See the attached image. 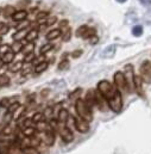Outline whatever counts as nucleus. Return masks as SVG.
I'll return each mask as SVG.
<instances>
[{"label": "nucleus", "instance_id": "f257e3e1", "mask_svg": "<svg viewBox=\"0 0 151 154\" xmlns=\"http://www.w3.org/2000/svg\"><path fill=\"white\" fill-rule=\"evenodd\" d=\"M75 109H76L77 115L80 116V117H82L83 119H86V121H88V122H90V121L93 119V111H92V109H90V108L86 104V102L82 100L81 98L77 99L75 102Z\"/></svg>", "mask_w": 151, "mask_h": 154}, {"label": "nucleus", "instance_id": "f03ea898", "mask_svg": "<svg viewBox=\"0 0 151 154\" xmlns=\"http://www.w3.org/2000/svg\"><path fill=\"white\" fill-rule=\"evenodd\" d=\"M98 90H99V92L102 94V96H105L107 99H110V98H112L114 94H115V92L118 91V88H115V86L112 85L110 81H107V80H101L99 84H98Z\"/></svg>", "mask_w": 151, "mask_h": 154}, {"label": "nucleus", "instance_id": "7ed1b4c3", "mask_svg": "<svg viewBox=\"0 0 151 154\" xmlns=\"http://www.w3.org/2000/svg\"><path fill=\"white\" fill-rule=\"evenodd\" d=\"M108 108L115 114H119L121 111V109H123V98H121L120 91H117L113 97L108 99Z\"/></svg>", "mask_w": 151, "mask_h": 154}, {"label": "nucleus", "instance_id": "20e7f679", "mask_svg": "<svg viewBox=\"0 0 151 154\" xmlns=\"http://www.w3.org/2000/svg\"><path fill=\"white\" fill-rule=\"evenodd\" d=\"M114 79V85L115 87L118 88V91L120 92H124V91H129L127 88V82H126V78H125V74L123 72H115L113 75Z\"/></svg>", "mask_w": 151, "mask_h": 154}, {"label": "nucleus", "instance_id": "39448f33", "mask_svg": "<svg viewBox=\"0 0 151 154\" xmlns=\"http://www.w3.org/2000/svg\"><path fill=\"white\" fill-rule=\"evenodd\" d=\"M57 131H58L61 139H62L66 143H69V142H72V141L74 140V134H73V131L70 130L69 127L62 124V125L58 127V130H57Z\"/></svg>", "mask_w": 151, "mask_h": 154}, {"label": "nucleus", "instance_id": "423d86ee", "mask_svg": "<svg viewBox=\"0 0 151 154\" xmlns=\"http://www.w3.org/2000/svg\"><path fill=\"white\" fill-rule=\"evenodd\" d=\"M125 78H126V82H127V88L130 92H132L135 90V73H133V67L131 65L125 66Z\"/></svg>", "mask_w": 151, "mask_h": 154}, {"label": "nucleus", "instance_id": "0eeeda50", "mask_svg": "<svg viewBox=\"0 0 151 154\" xmlns=\"http://www.w3.org/2000/svg\"><path fill=\"white\" fill-rule=\"evenodd\" d=\"M39 137L40 140L48 146H52L55 142V130H49V131H39Z\"/></svg>", "mask_w": 151, "mask_h": 154}, {"label": "nucleus", "instance_id": "6e6552de", "mask_svg": "<svg viewBox=\"0 0 151 154\" xmlns=\"http://www.w3.org/2000/svg\"><path fill=\"white\" fill-rule=\"evenodd\" d=\"M141 77L144 81L151 82V63L149 61H144L141 66Z\"/></svg>", "mask_w": 151, "mask_h": 154}, {"label": "nucleus", "instance_id": "1a4fd4ad", "mask_svg": "<svg viewBox=\"0 0 151 154\" xmlns=\"http://www.w3.org/2000/svg\"><path fill=\"white\" fill-rule=\"evenodd\" d=\"M60 30L62 31V39H63V42L70 41V37H72V29L69 28L68 20H62V22L60 23Z\"/></svg>", "mask_w": 151, "mask_h": 154}, {"label": "nucleus", "instance_id": "9d476101", "mask_svg": "<svg viewBox=\"0 0 151 154\" xmlns=\"http://www.w3.org/2000/svg\"><path fill=\"white\" fill-rule=\"evenodd\" d=\"M75 128L77 131L84 134V133H87L89 130V122L83 119L82 117L77 116V117H75Z\"/></svg>", "mask_w": 151, "mask_h": 154}, {"label": "nucleus", "instance_id": "9b49d317", "mask_svg": "<svg viewBox=\"0 0 151 154\" xmlns=\"http://www.w3.org/2000/svg\"><path fill=\"white\" fill-rule=\"evenodd\" d=\"M95 97H96V106H98L101 111L107 110V108H108V99H107L105 96H102V94L99 92V90L95 91Z\"/></svg>", "mask_w": 151, "mask_h": 154}, {"label": "nucleus", "instance_id": "f8f14e48", "mask_svg": "<svg viewBox=\"0 0 151 154\" xmlns=\"http://www.w3.org/2000/svg\"><path fill=\"white\" fill-rule=\"evenodd\" d=\"M84 102H86V104L90 108V109H93L94 106H96V97H95V91H88L87 93H86V97H84V99H83Z\"/></svg>", "mask_w": 151, "mask_h": 154}, {"label": "nucleus", "instance_id": "ddd939ff", "mask_svg": "<svg viewBox=\"0 0 151 154\" xmlns=\"http://www.w3.org/2000/svg\"><path fill=\"white\" fill-rule=\"evenodd\" d=\"M115 45H108L107 48H105L104 50H102V53H101V57L102 59H111V57H113L114 54H115Z\"/></svg>", "mask_w": 151, "mask_h": 154}, {"label": "nucleus", "instance_id": "4468645a", "mask_svg": "<svg viewBox=\"0 0 151 154\" xmlns=\"http://www.w3.org/2000/svg\"><path fill=\"white\" fill-rule=\"evenodd\" d=\"M26 17H28V12L24 11V10H20V11H16L14 12V14L12 16V19L14 22H17V23H20V22L25 20Z\"/></svg>", "mask_w": 151, "mask_h": 154}, {"label": "nucleus", "instance_id": "2eb2a0df", "mask_svg": "<svg viewBox=\"0 0 151 154\" xmlns=\"http://www.w3.org/2000/svg\"><path fill=\"white\" fill-rule=\"evenodd\" d=\"M18 96H13V97H8V98H2L0 100V106L1 108H8L10 105H12L13 103L18 102Z\"/></svg>", "mask_w": 151, "mask_h": 154}, {"label": "nucleus", "instance_id": "dca6fc26", "mask_svg": "<svg viewBox=\"0 0 151 154\" xmlns=\"http://www.w3.org/2000/svg\"><path fill=\"white\" fill-rule=\"evenodd\" d=\"M57 121L61 123V124H66L67 123V121H68V118H69V112L66 110V109H61V111L58 112V115H57Z\"/></svg>", "mask_w": 151, "mask_h": 154}, {"label": "nucleus", "instance_id": "f3484780", "mask_svg": "<svg viewBox=\"0 0 151 154\" xmlns=\"http://www.w3.org/2000/svg\"><path fill=\"white\" fill-rule=\"evenodd\" d=\"M60 36H62V31L60 29H54V30H50L46 34V39L48 41H52V39L58 38Z\"/></svg>", "mask_w": 151, "mask_h": 154}, {"label": "nucleus", "instance_id": "a211bd4d", "mask_svg": "<svg viewBox=\"0 0 151 154\" xmlns=\"http://www.w3.org/2000/svg\"><path fill=\"white\" fill-rule=\"evenodd\" d=\"M142 82H143V79H142L141 75H136V77H135V90L137 91L138 94H143Z\"/></svg>", "mask_w": 151, "mask_h": 154}, {"label": "nucleus", "instance_id": "6ab92c4d", "mask_svg": "<svg viewBox=\"0 0 151 154\" xmlns=\"http://www.w3.org/2000/svg\"><path fill=\"white\" fill-rule=\"evenodd\" d=\"M28 30L26 29H20V30H17L16 34L13 35V39L14 41H22V39L26 38V35H28Z\"/></svg>", "mask_w": 151, "mask_h": 154}, {"label": "nucleus", "instance_id": "aec40b11", "mask_svg": "<svg viewBox=\"0 0 151 154\" xmlns=\"http://www.w3.org/2000/svg\"><path fill=\"white\" fill-rule=\"evenodd\" d=\"M24 112H25V106H24V105H19L18 109L12 114V117H13L14 121H18L20 117H23Z\"/></svg>", "mask_w": 151, "mask_h": 154}, {"label": "nucleus", "instance_id": "412c9836", "mask_svg": "<svg viewBox=\"0 0 151 154\" xmlns=\"http://www.w3.org/2000/svg\"><path fill=\"white\" fill-rule=\"evenodd\" d=\"M34 50H35V43L34 42H28L24 47H23V54L24 55H28V54H31V53H34Z\"/></svg>", "mask_w": 151, "mask_h": 154}, {"label": "nucleus", "instance_id": "4be33fe9", "mask_svg": "<svg viewBox=\"0 0 151 154\" xmlns=\"http://www.w3.org/2000/svg\"><path fill=\"white\" fill-rule=\"evenodd\" d=\"M48 17H49V13H48V12H44V11L38 12L37 13V23L38 24H40V25L45 24V23H46Z\"/></svg>", "mask_w": 151, "mask_h": 154}, {"label": "nucleus", "instance_id": "5701e85b", "mask_svg": "<svg viewBox=\"0 0 151 154\" xmlns=\"http://www.w3.org/2000/svg\"><path fill=\"white\" fill-rule=\"evenodd\" d=\"M1 59H2V62H4V63H6V65H7V63H11V62L14 60V53H13L12 50H10L8 53L4 54Z\"/></svg>", "mask_w": 151, "mask_h": 154}, {"label": "nucleus", "instance_id": "b1692460", "mask_svg": "<svg viewBox=\"0 0 151 154\" xmlns=\"http://www.w3.org/2000/svg\"><path fill=\"white\" fill-rule=\"evenodd\" d=\"M22 133L24 136H34V135H36V128H35V125L26 127V128L22 129Z\"/></svg>", "mask_w": 151, "mask_h": 154}, {"label": "nucleus", "instance_id": "393cba45", "mask_svg": "<svg viewBox=\"0 0 151 154\" xmlns=\"http://www.w3.org/2000/svg\"><path fill=\"white\" fill-rule=\"evenodd\" d=\"M38 37V30L37 29H32V30H30L29 32H28V35H26V41L28 42H34L35 39H37Z\"/></svg>", "mask_w": 151, "mask_h": 154}, {"label": "nucleus", "instance_id": "a878e982", "mask_svg": "<svg viewBox=\"0 0 151 154\" xmlns=\"http://www.w3.org/2000/svg\"><path fill=\"white\" fill-rule=\"evenodd\" d=\"M81 92H82V88L81 87H77L75 88L70 94H69V99L70 100H77V99H80V96H81Z\"/></svg>", "mask_w": 151, "mask_h": 154}, {"label": "nucleus", "instance_id": "bb28decb", "mask_svg": "<svg viewBox=\"0 0 151 154\" xmlns=\"http://www.w3.org/2000/svg\"><path fill=\"white\" fill-rule=\"evenodd\" d=\"M23 43L20 42V41H14V43L11 45V49H12V51L13 53H20L22 50H23Z\"/></svg>", "mask_w": 151, "mask_h": 154}, {"label": "nucleus", "instance_id": "cd10ccee", "mask_svg": "<svg viewBox=\"0 0 151 154\" xmlns=\"http://www.w3.org/2000/svg\"><path fill=\"white\" fill-rule=\"evenodd\" d=\"M54 108H51V106H46L45 109H44V114H43V116H44V118H46L48 121H50L51 118H54Z\"/></svg>", "mask_w": 151, "mask_h": 154}, {"label": "nucleus", "instance_id": "c85d7f7f", "mask_svg": "<svg viewBox=\"0 0 151 154\" xmlns=\"http://www.w3.org/2000/svg\"><path fill=\"white\" fill-rule=\"evenodd\" d=\"M69 66H70L69 60H67L66 57L64 59L62 57V61L58 63V69L60 71H67V69H69Z\"/></svg>", "mask_w": 151, "mask_h": 154}, {"label": "nucleus", "instance_id": "c756f323", "mask_svg": "<svg viewBox=\"0 0 151 154\" xmlns=\"http://www.w3.org/2000/svg\"><path fill=\"white\" fill-rule=\"evenodd\" d=\"M12 73H17L18 71H20V69H23V62L22 61H17L16 63H13V65H11L10 66V68H8Z\"/></svg>", "mask_w": 151, "mask_h": 154}, {"label": "nucleus", "instance_id": "7c9ffc66", "mask_svg": "<svg viewBox=\"0 0 151 154\" xmlns=\"http://www.w3.org/2000/svg\"><path fill=\"white\" fill-rule=\"evenodd\" d=\"M48 66H49V63L46 62V61H42V62H39L37 66H36V68H35V72L36 73H42V72H44L46 68H48Z\"/></svg>", "mask_w": 151, "mask_h": 154}, {"label": "nucleus", "instance_id": "2f4dec72", "mask_svg": "<svg viewBox=\"0 0 151 154\" xmlns=\"http://www.w3.org/2000/svg\"><path fill=\"white\" fill-rule=\"evenodd\" d=\"M16 12V8L13 6H6L5 10H4V16L5 17H12Z\"/></svg>", "mask_w": 151, "mask_h": 154}, {"label": "nucleus", "instance_id": "473e14b6", "mask_svg": "<svg viewBox=\"0 0 151 154\" xmlns=\"http://www.w3.org/2000/svg\"><path fill=\"white\" fill-rule=\"evenodd\" d=\"M22 149H23L24 154H39V151L36 147H32V146H29V147H25Z\"/></svg>", "mask_w": 151, "mask_h": 154}, {"label": "nucleus", "instance_id": "72a5a7b5", "mask_svg": "<svg viewBox=\"0 0 151 154\" xmlns=\"http://www.w3.org/2000/svg\"><path fill=\"white\" fill-rule=\"evenodd\" d=\"M43 114L42 112H36V114H34V115L31 116L30 118H31V121L34 122V124H37V123H39L42 119H43Z\"/></svg>", "mask_w": 151, "mask_h": 154}, {"label": "nucleus", "instance_id": "f704fd0d", "mask_svg": "<svg viewBox=\"0 0 151 154\" xmlns=\"http://www.w3.org/2000/svg\"><path fill=\"white\" fill-rule=\"evenodd\" d=\"M142 34H143V28H142L141 25H136V26H133V29H132V35H133V36L138 37V36H141Z\"/></svg>", "mask_w": 151, "mask_h": 154}, {"label": "nucleus", "instance_id": "c9c22d12", "mask_svg": "<svg viewBox=\"0 0 151 154\" xmlns=\"http://www.w3.org/2000/svg\"><path fill=\"white\" fill-rule=\"evenodd\" d=\"M87 30H88V26H87V25L80 26V28L77 29V31H76V36H77V37H83V35L86 34Z\"/></svg>", "mask_w": 151, "mask_h": 154}, {"label": "nucleus", "instance_id": "e433bc0d", "mask_svg": "<svg viewBox=\"0 0 151 154\" xmlns=\"http://www.w3.org/2000/svg\"><path fill=\"white\" fill-rule=\"evenodd\" d=\"M50 50H52V44H51V43H46V44L42 45V48H40V54H42V55H43V54H46V53H49Z\"/></svg>", "mask_w": 151, "mask_h": 154}, {"label": "nucleus", "instance_id": "4c0bfd02", "mask_svg": "<svg viewBox=\"0 0 151 154\" xmlns=\"http://www.w3.org/2000/svg\"><path fill=\"white\" fill-rule=\"evenodd\" d=\"M10 84V78L7 75H2L0 74V87H4V86H7Z\"/></svg>", "mask_w": 151, "mask_h": 154}, {"label": "nucleus", "instance_id": "58836bf2", "mask_svg": "<svg viewBox=\"0 0 151 154\" xmlns=\"http://www.w3.org/2000/svg\"><path fill=\"white\" fill-rule=\"evenodd\" d=\"M94 35H96V34H95V29L88 28V30L86 31V34L83 35V37H82V38H90V37H92V36H94Z\"/></svg>", "mask_w": 151, "mask_h": 154}, {"label": "nucleus", "instance_id": "ea45409f", "mask_svg": "<svg viewBox=\"0 0 151 154\" xmlns=\"http://www.w3.org/2000/svg\"><path fill=\"white\" fill-rule=\"evenodd\" d=\"M13 133V129H12V127L11 125H5V128L2 129V134L4 135H6V136H11V134Z\"/></svg>", "mask_w": 151, "mask_h": 154}, {"label": "nucleus", "instance_id": "a19ab883", "mask_svg": "<svg viewBox=\"0 0 151 154\" xmlns=\"http://www.w3.org/2000/svg\"><path fill=\"white\" fill-rule=\"evenodd\" d=\"M35 59H36V55H35V53H31V54H28V55H25V57H24V61H25V62H28V63H30V62H32Z\"/></svg>", "mask_w": 151, "mask_h": 154}, {"label": "nucleus", "instance_id": "79ce46f5", "mask_svg": "<svg viewBox=\"0 0 151 154\" xmlns=\"http://www.w3.org/2000/svg\"><path fill=\"white\" fill-rule=\"evenodd\" d=\"M19 105H20V104H19L18 102L13 103L12 105H10V106L7 108V112H11V114H13V112H14V111H16V110L18 109V106H19Z\"/></svg>", "mask_w": 151, "mask_h": 154}, {"label": "nucleus", "instance_id": "37998d69", "mask_svg": "<svg viewBox=\"0 0 151 154\" xmlns=\"http://www.w3.org/2000/svg\"><path fill=\"white\" fill-rule=\"evenodd\" d=\"M56 22H57V18H56L55 16H52V17H48L45 25H46V26H50V25H54Z\"/></svg>", "mask_w": 151, "mask_h": 154}, {"label": "nucleus", "instance_id": "c03bdc74", "mask_svg": "<svg viewBox=\"0 0 151 154\" xmlns=\"http://www.w3.org/2000/svg\"><path fill=\"white\" fill-rule=\"evenodd\" d=\"M10 50H12L10 45H7V44H2V45H0V53H1L2 55L6 54V53H8Z\"/></svg>", "mask_w": 151, "mask_h": 154}, {"label": "nucleus", "instance_id": "a18cd8bd", "mask_svg": "<svg viewBox=\"0 0 151 154\" xmlns=\"http://www.w3.org/2000/svg\"><path fill=\"white\" fill-rule=\"evenodd\" d=\"M35 99H36V94H35V93H31V94H29V96H28L26 103H28V104H31V103H34V102H35Z\"/></svg>", "mask_w": 151, "mask_h": 154}, {"label": "nucleus", "instance_id": "49530a36", "mask_svg": "<svg viewBox=\"0 0 151 154\" xmlns=\"http://www.w3.org/2000/svg\"><path fill=\"white\" fill-rule=\"evenodd\" d=\"M11 119H13V117H12V114H11V112H7L6 115L4 116V121H5L6 123H10Z\"/></svg>", "mask_w": 151, "mask_h": 154}, {"label": "nucleus", "instance_id": "de8ad7c7", "mask_svg": "<svg viewBox=\"0 0 151 154\" xmlns=\"http://www.w3.org/2000/svg\"><path fill=\"white\" fill-rule=\"evenodd\" d=\"M99 42V37L96 36V35H94V36H92L90 38H89V43L90 44H96Z\"/></svg>", "mask_w": 151, "mask_h": 154}, {"label": "nucleus", "instance_id": "09e8293b", "mask_svg": "<svg viewBox=\"0 0 151 154\" xmlns=\"http://www.w3.org/2000/svg\"><path fill=\"white\" fill-rule=\"evenodd\" d=\"M30 72H31V67H30V66H28V67L23 68V73H22V74H23V77H26Z\"/></svg>", "mask_w": 151, "mask_h": 154}, {"label": "nucleus", "instance_id": "8fccbe9b", "mask_svg": "<svg viewBox=\"0 0 151 154\" xmlns=\"http://www.w3.org/2000/svg\"><path fill=\"white\" fill-rule=\"evenodd\" d=\"M81 54H82V50L77 49V50H75V51H73V53H72V56H73L74 59H76V57H78Z\"/></svg>", "mask_w": 151, "mask_h": 154}, {"label": "nucleus", "instance_id": "3c124183", "mask_svg": "<svg viewBox=\"0 0 151 154\" xmlns=\"http://www.w3.org/2000/svg\"><path fill=\"white\" fill-rule=\"evenodd\" d=\"M49 92H50V90H43L42 92H40V96H42V98H46L48 97V94H49Z\"/></svg>", "mask_w": 151, "mask_h": 154}, {"label": "nucleus", "instance_id": "603ef678", "mask_svg": "<svg viewBox=\"0 0 151 154\" xmlns=\"http://www.w3.org/2000/svg\"><path fill=\"white\" fill-rule=\"evenodd\" d=\"M7 31H8V26H7V25H5V26L1 29V31H0V37H1V36H4L5 34H7Z\"/></svg>", "mask_w": 151, "mask_h": 154}, {"label": "nucleus", "instance_id": "864d4df0", "mask_svg": "<svg viewBox=\"0 0 151 154\" xmlns=\"http://www.w3.org/2000/svg\"><path fill=\"white\" fill-rule=\"evenodd\" d=\"M141 1H143V4H145V5L151 4V0H141Z\"/></svg>", "mask_w": 151, "mask_h": 154}, {"label": "nucleus", "instance_id": "5fc2aeb1", "mask_svg": "<svg viewBox=\"0 0 151 154\" xmlns=\"http://www.w3.org/2000/svg\"><path fill=\"white\" fill-rule=\"evenodd\" d=\"M4 26H5V24H4V23H0V31H1V29H2Z\"/></svg>", "mask_w": 151, "mask_h": 154}, {"label": "nucleus", "instance_id": "6e6d98bb", "mask_svg": "<svg viewBox=\"0 0 151 154\" xmlns=\"http://www.w3.org/2000/svg\"><path fill=\"white\" fill-rule=\"evenodd\" d=\"M117 1H118V2H125L126 0H117Z\"/></svg>", "mask_w": 151, "mask_h": 154}, {"label": "nucleus", "instance_id": "4d7b16f0", "mask_svg": "<svg viewBox=\"0 0 151 154\" xmlns=\"http://www.w3.org/2000/svg\"><path fill=\"white\" fill-rule=\"evenodd\" d=\"M1 63H4V62H2V59H0V65H1Z\"/></svg>", "mask_w": 151, "mask_h": 154}]
</instances>
